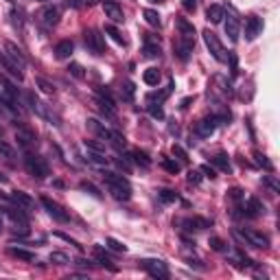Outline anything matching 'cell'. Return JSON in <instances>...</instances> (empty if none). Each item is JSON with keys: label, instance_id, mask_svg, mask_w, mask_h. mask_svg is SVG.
<instances>
[{"label": "cell", "instance_id": "obj_34", "mask_svg": "<svg viewBox=\"0 0 280 280\" xmlns=\"http://www.w3.org/2000/svg\"><path fill=\"white\" fill-rule=\"evenodd\" d=\"M79 188H81V191H86V193H90V195H92V197H96V199H103V193L92 184V182H86V180H83L81 184H79Z\"/></svg>", "mask_w": 280, "mask_h": 280}, {"label": "cell", "instance_id": "obj_20", "mask_svg": "<svg viewBox=\"0 0 280 280\" xmlns=\"http://www.w3.org/2000/svg\"><path fill=\"white\" fill-rule=\"evenodd\" d=\"M193 46H195V42H191V40H182V38L173 44L175 53H178V57H180L182 61H186V59H188V55L193 53Z\"/></svg>", "mask_w": 280, "mask_h": 280}, {"label": "cell", "instance_id": "obj_21", "mask_svg": "<svg viewBox=\"0 0 280 280\" xmlns=\"http://www.w3.org/2000/svg\"><path fill=\"white\" fill-rule=\"evenodd\" d=\"M178 31H180V38L182 40H191V42H195V26L188 22L186 18H178Z\"/></svg>", "mask_w": 280, "mask_h": 280}, {"label": "cell", "instance_id": "obj_27", "mask_svg": "<svg viewBox=\"0 0 280 280\" xmlns=\"http://www.w3.org/2000/svg\"><path fill=\"white\" fill-rule=\"evenodd\" d=\"M94 258L103 265V267H108V269H112V271H116V267L112 265V258L108 256V252H103V248H99V245L94 248Z\"/></svg>", "mask_w": 280, "mask_h": 280}, {"label": "cell", "instance_id": "obj_12", "mask_svg": "<svg viewBox=\"0 0 280 280\" xmlns=\"http://www.w3.org/2000/svg\"><path fill=\"white\" fill-rule=\"evenodd\" d=\"M5 57L9 59V61H13L18 68H22L24 70V66H26V57L22 55V51L13 44V42H5Z\"/></svg>", "mask_w": 280, "mask_h": 280}, {"label": "cell", "instance_id": "obj_36", "mask_svg": "<svg viewBox=\"0 0 280 280\" xmlns=\"http://www.w3.org/2000/svg\"><path fill=\"white\" fill-rule=\"evenodd\" d=\"M158 195H160V199H162V204H175V201L180 199V197H178V193L169 191V188H164V191H160Z\"/></svg>", "mask_w": 280, "mask_h": 280}, {"label": "cell", "instance_id": "obj_14", "mask_svg": "<svg viewBox=\"0 0 280 280\" xmlns=\"http://www.w3.org/2000/svg\"><path fill=\"white\" fill-rule=\"evenodd\" d=\"M261 31H263V20L256 18V16L248 18V22H245V40L248 42L256 40L258 35H261Z\"/></svg>", "mask_w": 280, "mask_h": 280}, {"label": "cell", "instance_id": "obj_31", "mask_svg": "<svg viewBox=\"0 0 280 280\" xmlns=\"http://www.w3.org/2000/svg\"><path fill=\"white\" fill-rule=\"evenodd\" d=\"M134 94H136V86L131 81H123V86H121V96H123V101H134Z\"/></svg>", "mask_w": 280, "mask_h": 280}, {"label": "cell", "instance_id": "obj_55", "mask_svg": "<svg viewBox=\"0 0 280 280\" xmlns=\"http://www.w3.org/2000/svg\"><path fill=\"white\" fill-rule=\"evenodd\" d=\"M3 61H5V55H0V64H3Z\"/></svg>", "mask_w": 280, "mask_h": 280}, {"label": "cell", "instance_id": "obj_44", "mask_svg": "<svg viewBox=\"0 0 280 280\" xmlns=\"http://www.w3.org/2000/svg\"><path fill=\"white\" fill-rule=\"evenodd\" d=\"M149 114H151L153 118H164L162 105H160V103H151V105H149Z\"/></svg>", "mask_w": 280, "mask_h": 280}, {"label": "cell", "instance_id": "obj_32", "mask_svg": "<svg viewBox=\"0 0 280 280\" xmlns=\"http://www.w3.org/2000/svg\"><path fill=\"white\" fill-rule=\"evenodd\" d=\"M131 158H134V162H136L138 166H143V169H149V166H151V160L147 158V153L140 151V149H134V151H131Z\"/></svg>", "mask_w": 280, "mask_h": 280}, {"label": "cell", "instance_id": "obj_6", "mask_svg": "<svg viewBox=\"0 0 280 280\" xmlns=\"http://www.w3.org/2000/svg\"><path fill=\"white\" fill-rule=\"evenodd\" d=\"M40 22L46 26V29H53V26L59 24V18H61V9L57 5H46L44 9L40 11Z\"/></svg>", "mask_w": 280, "mask_h": 280}, {"label": "cell", "instance_id": "obj_28", "mask_svg": "<svg viewBox=\"0 0 280 280\" xmlns=\"http://www.w3.org/2000/svg\"><path fill=\"white\" fill-rule=\"evenodd\" d=\"M143 79H145L147 86H158V83H160V70L158 68H147Z\"/></svg>", "mask_w": 280, "mask_h": 280}, {"label": "cell", "instance_id": "obj_13", "mask_svg": "<svg viewBox=\"0 0 280 280\" xmlns=\"http://www.w3.org/2000/svg\"><path fill=\"white\" fill-rule=\"evenodd\" d=\"M215 129H217V116H206L195 125V134L201 136V138H210L215 134Z\"/></svg>", "mask_w": 280, "mask_h": 280}, {"label": "cell", "instance_id": "obj_47", "mask_svg": "<svg viewBox=\"0 0 280 280\" xmlns=\"http://www.w3.org/2000/svg\"><path fill=\"white\" fill-rule=\"evenodd\" d=\"M108 245H110V248H112V250H114V252H127V248H125V245H123L121 241L112 239V236H110V239H108Z\"/></svg>", "mask_w": 280, "mask_h": 280}, {"label": "cell", "instance_id": "obj_1", "mask_svg": "<svg viewBox=\"0 0 280 280\" xmlns=\"http://www.w3.org/2000/svg\"><path fill=\"white\" fill-rule=\"evenodd\" d=\"M103 180L114 199H118V201L131 199V184L127 178H123V175H118L114 171H103Z\"/></svg>", "mask_w": 280, "mask_h": 280}, {"label": "cell", "instance_id": "obj_15", "mask_svg": "<svg viewBox=\"0 0 280 280\" xmlns=\"http://www.w3.org/2000/svg\"><path fill=\"white\" fill-rule=\"evenodd\" d=\"M86 127L92 131L94 136H99V138H103V140H108L110 143V136H112V129H108L105 125L101 123V121H96V118H88L86 121Z\"/></svg>", "mask_w": 280, "mask_h": 280}, {"label": "cell", "instance_id": "obj_29", "mask_svg": "<svg viewBox=\"0 0 280 280\" xmlns=\"http://www.w3.org/2000/svg\"><path fill=\"white\" fill-rule=\"evenodd\" d=\"M105 33H108V35H110V38H112V40H114V42H116V44H121V46H127V40H125V38H123V33H121V31H118V29H116V26H114V24H108V26H105Z\"/></svg>", "mask_w": 280, "mask_h": 280}, {"label": "cell", "instance_id": "obj_58", "mask_svg": "<svg viewBox=\"0 0 280 280\" xmlns=\"http://www.w3.org/2000/svg\"><path fill=\"white\" fill-rule=\"evenodd\" d=\"M0 114H3V108H0Z\"/></svg>", "mask_w": 280, "mask_h": 280}, {"label": "cell", "instance_id": "obj_4", "mask_svg": "<svg viewBox=\"0 0 280 280\" xmlns=\"http://www.w3.org/2000/svg\"><path fill=\"white\" fill-rule=\"evenodd\" d=\"M140 267H143L151 278H158V280L169 278V269H166V265L162 261H158V258H147V261H140Z\"/></svg>", "mask_w": 280, "mask_h": 280}, {"label": "cell", "instance_id": "obj_38", "mask_svg": "<svg viewBox=\"0 0 280 280\" xmlns=\"http://www.w3.org/2000/svg\"><path fill=\"white\" fill-rule=\"evenodd\" d=\"M110 143L116 147V149H125V147H127V140H125L121 134H118V131H112V136H110Z\"/></svg>", "mask_w": 280, "mask_h": 280}, {"label": "cell", "instance_id": "obj_45", "mask_svg": "<svg viewBox=\"0 0 280 280\" xmlns=\"http://www.w3.org/2000/svg\"><path fill=\"white\" fill-rule=\"evenodd\" d=\"M210 248L217 252H226V243H223L219 236H210Z\"/></svg>", "mask_w": 280, "mask_h": 280}, {"label": "cell", "instance_id": "obj_3", "mask_svg": "<svg viewBox=\"0 0 280 280\" xmlns=\"http://www.w3.org/2000/svg\"><path fill=\"white\" fill-rule=\"evenodd\" d=\"M204 35V44H206V48L210 51V55L217 59V61H221V64H226L228 61V55H226V51H223V46H221V42H219V38L213 33V31H204L201 33Z\"/></svg>", "mask_w": 280, "mask_h": 280}, {"label": "cell", "instance_id": "obj_43", "mask_svg": "<svg viewBox=\"0 0 280 280\" xmlns=\"http://www.w3.org/2000/svg\"><path fill=\"white\" fill-rule=\"evenodd\" d=\"M162 166H164V169L169 171V173H180V169H182L180 162H175V160H169V158L162 160Z\"/></svg>", "mask_w": 280, "mask_h": 280}, {"label": "cell", "instance_id": "obj_51", "mask_svg": "<svg viewBox=\"0 0 280 280\" xmlns=\"http://www.w3.org/2000/svg\"><path fill=\"white\" fill-rule=\"evenodd\" d=\"M57 236H59V239H64L66 243H70V245H75V248H79V250L83 248V245H79V243H77L75 239H70V236H68V234H61V232H57Z\"/></svg>", "mask_w": 280, "mask_h": 280}, {"label": "cell", "instance_id": "obj_33", "mask_svg": "<svg viewBox=\"0 0 280 280\" xmlns=\"http://www.w3.org/2000/svg\"><path fill=\"white\" fill-rule=\"evenodd\" d=\"M143 16H145V20H147V22H149L151 26H160V24H162V18H160V13L153 11V9H145Z\"/></svg>", "mask_w": 280, "mask_h": 280}, {"label": "cell", "instance_id": "obj_2", "mask_svg": "<svg viewBox=\"0 0 280 280\" xmlns=\"http://www.w3.org/2000/svg\"><path fill=\"white\" fill-rule=\"evenodd\" d=\"M24 166H26V171H29L33 178H38V180H44V178L51 175L48 162L42 156H38V153H26V156H24Z\"/></svg>", "mask_w": 280, "mask_h": 280}, {"label": "cell", "instance_id": "obj_41", "mask_svg": "<svg viewBox=\"0 0 280 280\" xmlns=\"http://www.w3.org/2000/svg\"><path fill=\"white\" fill-rule=\"evenodd\" d=\"M11 18H13V24L22 29L24 26V11L22 9H11Z\"/></svg>", "mask_w": 280, "mask_h": 280}, {"label": "cell", "instance_id": "obj_23", "mask_svg": "<svg viewBox=\"0 0 280 280\" xmlns=\"http://www.w3.org/2000/svg\"><path fill=\"white\" fill-rule=\"evenodd\" d=\"M206 18H208V22L219 24L221 20L226 18V11H223V7H221V5H210L208 9H206Z\"/></svg>", "mask_w": 280, "mask_h": 280}, {"label": "cell", "instance_id": "obj_50", "mask_svg": "<svg viewBox=\"0 0 280 280\" xmlns=\"http://www.w3.org/2000/svg\"><path fill=\"white\" fill-rule=\"evenodd\" d=\"M182 7H184L186 11H195L197 9V3H195V0H182Z\"/></svg>", "mask_w": 280, "mask_h": 280}, {"label": "cell", "instance_id": "obj_49", "mask_svg": "<svg viewBox=\"0 0 280 280\" xmlns=\"http://www.w3.org/2000/svg\"><path fill=\"white\" fill-rule=\"evenodd\" d=\"M188 182H191V184H199V182H201L199 171H191V173H188Z\"/></svg>", "mask_w": 280, "mask_h": 280}, {"label": "cell", "instance_id": "obj_16", "mask_svg": "<svg viewBox=\"0 0 280 280\" xmlns=\"http://www.w3.org/2000/svg\"><path fill=\"white\" fill-rule=\"evenodd\" d=\"M226 35L230 38V42H236L241 35V22L234 13H228V20H226Z\"/></svg>", "mask_w": 280, "mask_h": 280}, {"label": "cell", "instance_id": "obj_10", "mask_svg": "<svg viewBox=\"0 0 280 280\" xmlns=\"http://www.w3.org/2000/svg\"><path fill=\"white\" fill-rule=\"evenodd\" d=\"M40 201H42V206L46 208V213L51 215L55 221H61V223H64V221H68V215H66V210L61 208V206L57 204V201H53L51 197H42Z\"/></svg>", "mask_w": 280, "mask_h": 280}, {"label": "cell", "instance_id": "obj_46", "mask_svg": "<svg viewBox=\"0 0 280 280\" xmlns=\"http://www.w3.org/2000/svg\"><path fill=\"white\" fill-rule=\"evenodd\" d=\"M171 151H173V156H178V158H180V162H186V160H188V156H186V151H184V149H182V147H180V145H173V147H171Z\"/></svg>", "mask_w": 280, "mask_h": 280}, {"label": "cell", "instance_id": "obj_18", "mask_svg": "<svg viewBox=\"0 0 280 280\" xmlns=\"http://www.w3.org/2000/svg\"><path fill=\"white\" fill-rule=\"evenodd\" d=\"M16 140L18 145L22 147V149H31V147H35V143H38V138H35V134L31 129H16Z\"/></svg>", "mask_w": 280, "mask_h": 280}, {"label": "cell", "instance_id": "obj_8", "mask_svg": "<svg viewBox=\"0 0 280 280\" xmlns=\"http://www.w3.org/2000/svg\"><path fill=\"white\" fill-rule=\"evenodd\" d=\"M239 234L243 236L248 245H254V248H261V250H267V248H269V239H267V236H265L263 232H258V230L243 228Z\"/></svg>", "mask_w": 280, "mask_h": 280}, {"label": "cell", "instance_id": "obj_22", "mask_svg": "<svg viewBox=\"0 0 280 280\" xmlns=\"http://www.w3.org/2000/svg\"><path fill=\"white\" fill-rule=\"evenodd\" d=\"M263 213H265V206H263L261 199L250 197L248 201H245V215L248 217H261Z\"/></svg>", "mask_w": 280, "mask_h": 280}, {"label": "cell", "instance_id": "obj_26", "mask_svg": "<svg viewBox=\"0 0 280 280\" xmlns=\"http://www.w3.org/2000/svg\"><path fill=\"white\" fill-rule=\"evenodd\" d=\"M213 164H215L219 171H223V173H230V171H232V164H230V158L226 156V153H217V156L213 158Z\"/></svg>", "mask_w": 280, "mask_h": 280}, {"label": "cell", "instance_id": "obj_54", "mask_svg": "<svg viewBox=\"0 0 280 280\" xmlns=\"http://www.w3.org/2000/svg\"><path fill=\"white\" fill-rule=\"evenodd\" d=\"M96 3H99V0H83V7H92Z\"/></svg>", "mask_w": 280, "mask_h": 280}, {"label": "cell", "instance_id": "obj_42", "mask_svg": "<svg viewBox=\"0 0 280 280\" xmlns=\"http://www.w3.org/2000/svg\"><path fill=\"white\" fill-rule=\"evenodd\" d=\"M48 261L55 263V265H66V263H70V261H68V256H66V254H61V252H53V254L48 256Z\"/></svg>", "mask_w": 280, "mask_h": 280}, {"label": "cell", "instance_id": "obj_52", "mask_svg": "<svg viewBox=\"0 0 280 280\" xmlns=\"http://www.w3.org/2000/svg\"><path fill=\"white\" fill-rule=\"evenodd\" d=\"M68 7H73V9H81L83 7V0H66Z\"/></svg>", "mask_w": 280, "mask_h": 280}, {"label": "cell", "instance_id": "obj_5", "mask_svg": "<svg viewBox=\"0 0 280 280\" xmlns=\"http://www.w3.org/2000/svg\"><path fill=\"white\" fill-rule=\"evenodd\" d=\"M96 105H99V110L103 112L105 116H110V118L116 116V103H114L112 94H110L105 88H99V90H96Z\"/></svg>", "mask_w": 280, "mask_h": 280}, {"label": "cell", "instance_id": "obj_19", "mask_svg": "<svg viewBox=\"0 0 280 280\" xmlns=\"http://www.w3.org/2000/svg\"><path fill=\"white\" fill-rule=\"evenodd\" d=\"M11 201H13L16 206H20L22 210H31V208H35V199L31 197V195L22 193V191H13V193H11Z\"/></svg>", "mask_w": 280, "mask_h": 280}, {"label": "cell", "instance_id": "obj_35", "mask_svg": "<svg viewBox=\"0 0 280 280\" xmlns=\"http://www.w3.org/2000/svg\"><path fill=\"white\" fill-rule=\"evenodd\" d=\"M35 83H38L40 90H42L44 94H55V86H53V83L48 81V79H44V77H38V79H35Z\"/></svg>", "mask_w": 280, "mask_h": 280}, {"label": "cell", "instance_id": "obj_24", "mask_svg": "<svg viewBox=\"0 0 280 280\" xmlns=\"http://www.w3.org/2000/svg\"><path fill=\"white\" fill-rule=\"evenodd\" d=\"M73 42L70 40H64V42H59L57 46H55V57L57 59H68L70 55H73Z\"/></svg>", "mask_w": 280, "mask_h": 280}, {"label": "cell", "instance_id": "obj_39", "mask_svg": "<svg viewBox=\"0 0 280 280\" xmlns=\"http://www.w3.org/2000/svg\"><path fill=\"white\" fill-rule=\"evenodd\" d=\"M254 160H256V164H258V166H263V169H267V171L274 169V166H271V162L267 160V156H263L261 151H254Z\"/></svg>", "mask_w": 280, "mask_h": 280}, {"label": "cell", "instance_id": "obj_9", "mask_svg": "<svg viewBox=\"0 0 280 280\" xmlns=\"http://www.w3.org/2000/svg\"><path fill=\"white\" fill-rule=\"evenodd\" d=\"M5 215L9 217V219L16 223V230L20 228V234H26L29 232V219H26V215H24V210L22 208H5Z\"/></svg>", "mask_w": 280, "mask_h": 280}, {"label": "cell", "instance_id": "obj_25", "mask_svg": "<svg viewBox=\"0 0 280 280\" xmlns=\"http://www.w3.org/2000/svg\"><path fill=\"white\" fill-rule=\"evenodd\" d=\"M9 254L18 261H24V263H35V254L24 248H9Z\"/></svg>", "mask_w": 280, "mask_h": 280}, {"label": "cell", "instance_id": "obj_30", "mask_svg": "<svg viewBox=\"0 0 280 280\" xmlns=\"http://www.w3.org/2000/svg\"><path fill=\"white\" fill-rule=\"evenodd\" d=\"M0 158H5V160H9V162H13L16 160V149L7 143V140H0Z\"/></svg>", "mask_w": 280, "mask_h": 280}, {"label": "cell", "instance_id": "obj_40", "mask_svg": "<svg viewBox=\"0 0 280 280\" xmlns=\"http://www.w3.org/2000/svg\"><path fill=\"white\" fill-rule=\"evenodd\" d=\"M83 145H86L88 151H96V153H105V145L96 143V140H83Z\"/></svg>", "mask_w": 280, "mask_h": 280}, {"label": "cell", "instance_id": "obj_57", "mask_svg": "<svg viewBox=\"0 0 280 280\" xmlns=\"http://www.w3.org/2000/svg\"><path fill=\"white\" fill-rule=\"evenodd\" d=\"M0 230H3V219H0Z\"/></svg>", "mask_w": 280, "mask_h": 280}, {"label": "cell", "instance_id": "obj_56", "mask_svg": "<svg viewBox=\"0 0 280 280\" xmlns=\"http://www.w3.org/2000/svg\"><path fill=\"white\" fill-rule=\"evenodd\" d=\"M149 3H162V0H149Z\"/></svg>", "mask_w": 280, "mask_h": 280}, {"label": "cell", "instance_id": "obj_17", "mask_svg": "<svg viewBox=\"0 0 280 280\" xmlns=\"http://www.w3.org/2000/svg\"><path fill=\"white\" fill-rule=\"evenodd\" d=\"M186 232H199V230H206L210 228V221L208 219H201V217H188V219L182 221Z\"/></svg>", "mask_w": 280, "mask_h": 280}, {"label": "cell", "instance_id": "obj_48", "mask_svg": "<svg viewBox=\"0 0 280 280\" xmlns=\"http://www.w3.org/2000/svg\"><path fill=\"white\" fill-rule=\"evenodd\" d=\"M70 73H73L77 79H83V77H86V73H83V68L79 64H70Z\"/></svg>", "mask_w": 280, "mask_h": 280}, {"label": "cell", "instance_id": "obj_7", "mask_svg": "<svg viewBox=\"0 0 280 280\" xmlns=\"http://www.w3.org/2000/svg\"><path fill=\"white\" fill-rule=\"evenodd\" d=\"M83 38H86V46L94 55H105V40L96 29H88L86 33H83Z\"/></svg>", "mask_w": 280, "mask_h": 280}, {"label": "cell", "instance_id": "obj_11", "mask_svg": "<svg viewBox=\"0 0 280 280\" xmlns=\"http://www.w3.org/2000/svg\"><path fill=\"white\" fill-rule=\"evenodd\" d=\"M103 11H105V18H110L112 22H116V24L125 22L123 7L118 5V3H114V0H105V3H103Z\"/></svg>", "mask_w": 280, "mask_h": 280}, {"label": "cell", "instance_id": "obj_53", "mask_svg": "<svg viewBox=\"0 0 280 280\" xmlns=\"http://www.w3.org/2000/svg\"><path fill=\"white\" fill-rule=\"evenodd\" d=\"M201 173H206L208 175V178L210 180H213V178H217V173H215V169H210V166L206 164V166H201Z\"/></svg>", "mask_w": 280, "mask_h": 280}, {"label": "cell", "instance_id": "obj_37", "mask_svg": "<svg viewBox=\"0 0 280 280\" xmlns=\"http://www.w3.org/2000/svg\"><path fill=\"white\" fill-rule=\"evenodd\" d=\"M88 160L94 164H99V166L108 164V156H105V153H96V151H88Z\"/></svg>", "mask_w": 280, "mask_h": 280}]
</instances>
